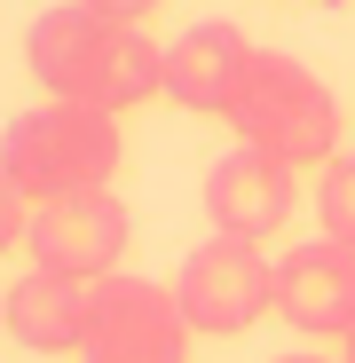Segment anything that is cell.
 Segmentation results:
<instances>
[{"mask_svg":"<svg viewBox=\"0 0 355 363\" xmlns=\"http://www.w3.org/2000/svg\"><path fill=\"white\" fill-rule=\"evenodd\" d=\"M24 237H32V206L9 190V174H0V253H16Z\"/></svg>","mask_w":355,"mask_h":363,"instance_id":"obj_12","label":"cell"},{"mask_svg":"<svg viewBox=\"0 0 355 363\" xmlns=\"http://www.w3.org/2000/svg\"><path fill=\"white\" fill-rule=\"evenodd\" d=\"M339 363H355V332H347V340H339Z\"/></svg>","mask_w":355,"mask_h":363,"instance_id":"obj_15","label":"cell"},{"mask_svg":"<svg viewBox=\"0 0 355 363\" xmlns=\"http://www.w3.org/2000/svg\"><path fill=\"white\" fill-rule=\"evenodd\" d=\"M118 158H127V135H118L111 111L87 103H32L0 127V174L24 206H55L79 190H111Z\"/></svg>","mask_w":355,"mask_h":363,"instance_id":"obj_2","label":"cell"},{"mask_svg":"<svg viewBox=\"0 0 355 363\" xmlns=\"http://www.w3.org/2000/svg\"><path fill=\"white\" fill-rule=\"evenodd\" d=\"M87 308H95V284L32 269V277L9 284V340L32 347V355H79V340H87Z\"/></svg>","mask_w":355,"mask_h":363,"instance_id":"obj_10","label":"cell"},{"mask_svg":"<svg viewBox=\"0 0 355 363\" xmlns=\"http://www.w3.org/2000/svg\"><path fill=\"white\" fill-rule=\"evenodd\" d=\"M174 300L198 340H237L276 308V261H261V245L245 237H205L174 269Z\"/></svg>","mask_w":355,"mask_h":363,"instance_id":"obj_4","label":"cell"},{"mask_svg":"<svg viewBox=\"0 0 355 363\" xmlns=\"http://www.w3.org/2000/svg\"><path fill=\"white\" fill-rule=\"evenodd\" d=\"M276 363H332V355H308V347H300V355H276Z\"/></svg>","mask_w":355,"mask_h":363,"instance_id":"obj_14","label":"cell"},{"mask_svg":"<svg viewBox=\"0 0 355 363\" xmlns=\"http://www.w3.org/2000/svg\"><path fill=\"white\" fill-rule=\"evenodd\" d=\"M316 229L355 253V150H339L324 166V182H316Z\"/></svg>","mask_w":355,"mask_h":363,"instance_id":"obj_11","label":"cell"},{"mask_svg":"<svg viewBox=\"0 0 355 363\" xmlns=\"http://www.w3.org/2000/svg\"><path fill=\"white\" fill-rule=\"evenodd\" d=\"M253 55L261 48L237 32L229 16H205V24H190V32L166 40V95L182 111H198V118H229L237 111V87H245V72H253Z\"/></svg>","mask_w":355,"mask_h":363,"instance_id":"obj_9","label":"cell"},{"mask_svg":"<svg viewBox=\"0 0 355 363\" xmlns=\"http://www.w3.org/2000/svg\"><path fill=\"white\" fill-rule=\"evenodd\" d=\"M276 316L300 340H347L355 332V253L339 237H308V245L276 253Z\"/></svg>","mask_w":355,"mask_h":363,"instance_id":"obj_8","label":"cell"},{"mask_svg":"<svg viewBox=\"0 0 355 363\" xmlns=\"http://www.w3.org/2000/svg\"><path fill=\"white\" fill-rule=\"evenodd\" d=\"M79 9H95V16H111V24H150L166 0H79Z\"/></svg>","mask_w":355,"mask_h":363,"instance_id":"obj_13","label":"cell"},{"mask_svg":"<svg viewBox=\"0 0 355 363\" xmlns=\"http://www.w3.org/2000/svg\"><path fill=\"white\" fill-rule=\"evenodd\" d=\"M0 332H9V292H0Z\"/></svg>","mask_w":355,"mask_h":363,"instance_id":"obj_16","label":"cell"},{"mask_svg":"<svg viewBox=\"0 0 355 363\" xmlns=\"http://www.w3.org/2000/svg\"><path fill=\"white\" fill-rule=\"evenodd\" d=\"M190 316L174 284H150V277H103L95 284V308H87V340H79V363H190Z\"/></svg>","mask_w":355,"mask_h":363,"instance_id":"obj_5","label":"cell"},{"mask_svg":"<svg viewBox=\"0 0 355 363\" xmlns=\"http://www.w3.org/2000/svg\"><path fill=\"white\" fill-rule=\"evenodd\" d=\"M237 143H253L269 158H284L292 174H324L339 158V95L284 48H261L245 87H237V111H229Z\"/></svg>","mask_w":355,"mask_h":363,"instance_id":"obj_3","label":"cell"},{"mask_svg":"<svg viewBox=\"0 0 355 363\" xmlns=\"http://www.w3.org/2000/svg\"><path fill=\"white\" fill-rule=\"evenodd\" d=\"M24 72L47 103H87V111H142L150 95H166V48L142 24H111L79 0L40 9L24 32Z\"/></svg>","mask_w":355,"mask_h":363,"instance_id":"obj_1","label":"cell"},{"mask_svg":"<svg viewBox=\"0 0 355 363\" xmlns=\"http://www.w3.org/2000/svg\"><path fill=\"white\" fill-rule=\"evenodd\" d=\"M292 206H300V174H292L284 158L237 143L229 158L205 166V221L213 237H245V245H261V237H276L292 221Z\"/></svg>","mask_w":355,"mask_h":363,"instance_id":"obj_7","label":"cell"},{"mask_svg":"<svg viewBox=\"0 0 355 363\" xmlns=\"http://www.w3.org/2000/svg\"><path fill=\"white\" fill-rule=\"evenodd\" d=\"M127 237H135V213L118 206V190H79V198L32 206L24 253H32V269H47V277L103 284V277H118V261H127Z\"/></svg>","mask_w":355,"mask_h":363,"instance_id":"obj_6","label":"cell"}]
</instances>
